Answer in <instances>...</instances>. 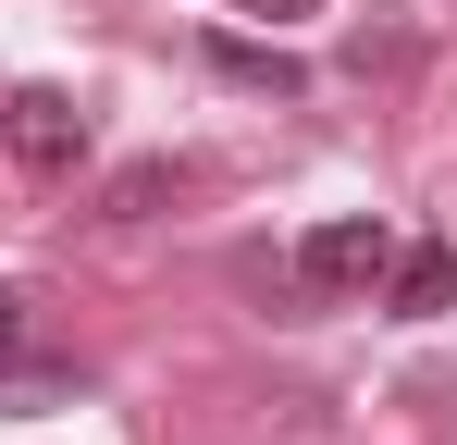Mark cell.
<instances>
[{
    "label": "cell",
    "mask_w": 457,
    "mask_h": 445,
    "mask_svg": "<svg viewBox=\"0 0 457 445\" xmlns=\"http://www.w3.org/2000/svg\"><path fill=\"white\" fill-rule=\"evenodd\" d=\"M383 260H395V235H383L371 211H334V222L297 235V297H321V309H334V297H371Z\"/></svg>",
    "instance_id": "6da1fadb"
},
{
    "label": "cell",
    "mask_w": 457,
    "mask_h": 445,
    "mask_svg": "<svg viewBox=\"0 0 457 445\" xmlns=\"http://www.w3.org/2000/svg\"><path fill=\"white\" fill-rule=\"evenodd\" d=\"M0 148H12L25 173H75L87 161V99L75 87H12V99H0Z\"/></svg>",
    "instance_id": "7a4b0ae2"
},
{
    "label": "cell",
    "mask_w": 457,
    "mask_h": 445,
    "mask_svg": "<svg viewBox=\"0 0 457 445\" xmlns=\"http://www.w3.org/2000/svg\"><path fill=\"white\" fill-rule=\"evenodd\" d=\"M383 309H395V322H445L457 309V248L445 235H408V248L383 260Z\"/></svg>",
    "instance_id": "3957f363"
},
{
    "label": "cell",
    "mask_w": 457,
    "mask_h": 445,
    "mask_svg": "<svg viewBox=\"0 0 457 445\" xmlns=\"http://www.w3.org/2000/svg\"><path fill=\"white\" fill-rule=\"evenodd\" d=\"M211 63H223L235 87H272V99H297V87H309L297 50H260V38H211Z\"/></svg>",
    "instance_id": "277c9868"
},
{
    "label": "cell",
    "mask_w": 457,
    "mask_h": 445,
    "mask_svg": "<svg viewBox=\"0 0 457 445\" xmlns=\"http://www.w3.org/2000/svg\"><path fill=\"white\" fill-rule=\"evenodd\" d=\"M25 347H37V297H25V285H0V383L25 371Z\"/></svg>",
    "instance_id": "5b68a950"
},
{
    "label": "cell",
    "mask_w": 457,
    "mask_h": 445,
    "mask_svg": "<svg viewBox=\"0 0 457 445\" xmlns=\"http://www.w3.org/2000/svg\"><path fill=\"white\" fill-rule=\"evenodd\" d=\"M173 186H186V173H173V161H137V173H124V186H112V222H137V211H161V198H173Z\"/></svg>",
    "instance_id": "8992f818"
},
{
    "label": "cell",
    "mask_w": 457,
    "mask_h": 445,
    "mask_svg": "<svg viewBox=\"0 0 457 445\" xmlns=\"http://www.w3.org/2000/svg\"><path fill=\"white\" fill-rule=\"evenodd\" d=\"M223 13H272V25H297V13H321V0H223Z\"/></svg>",
    "instance_id": "52a82bcc"
}]
</instances>
